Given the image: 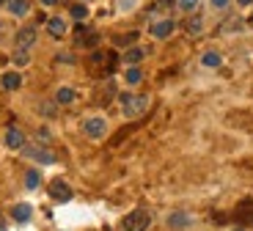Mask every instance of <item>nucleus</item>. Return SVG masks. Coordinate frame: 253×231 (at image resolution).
I'll return each mask as SVG.
<instances>
[{"label": "nucleus", "instance_id": "nucleus-1", "mask_svg": "<svg viewBox=\"0 0 253 231\" xmlns=\"http://www.w3.org/2000/svg\"><path fill=\"white\" fill-rule=\"evenodd\" d=\"M121 105H124V116H126V119H138V116L146 113L149 97H132V94H124V97H121Z\"/></svg>", "mask_w": 253, "mask_h": 231}, {"label": "nucleus", "instance_id": "nucleus-2", "mask_svg": "<svg viewBox=\"0 0 253 231\" xmlns=\"http://www.w3.org/2000/svg\"><path fill=\"white\" fill-rule=\"evenodd\" d=\"M149 223H152V215H149L146 209H135L124 217L121 226H124V231H146Z\"/></svg>", "mask_w": 253, "mask_h": 231}, {"label": "nucleus", "instance_id": "nucleus-3", "mask_svg": "<svg viewBox=\"0 0 253 231\" xmlns=\"http://www.w3.org/2000/svg\"><path fill=\"white\" fill-rule=\"evenodd\" d=\"M47 193H50V198H52V201H58V204L72 201V187L63 182V179H55V182L47 187Z\"/></svg>", "mask_w": 253, "mask_h": 231}, {"label": "nucleus", "instance_id": "nucleus-4", "mask_svg": "<svg viewBox=\"0 0 253 231\" xmlns=\"http://www.w3.org/2000/svg\"><path fill=\"white\" fill-rule=\"evenodd\" d=\"M83 132L88 135V138H102V135L107 132V121L102 119V116H94V119H85V124H83Z\"/></svg>", "mask_w": 253, "mask_h": 231}, {"label": "nucleus", "instance_id": "nucleus-5", "mask_svg": "<svg viewBox=\"0 0 253 231\" xmlns=\"http://www.w3.org/2000/svg\"><path fill=\"white\" fill-rule=\"evenodd\" d=\"M22 152L28 154V157H33L36 162H42V165H52L55 162V154L50 152V149H42V146H22Z\"/></svg>", "mask_w": 253, "mask_h": 231}, {"label": "nucleus", "instance_id": "nucleus-6", "mask_svg": "<svg viewBox=\"0 0 253 231\" xmlns=\"http://www.w3.org/2000/svg\"><path fill=\"white\" fill-rule=\"evenodd\" d=\"M234 217H237L239 223L253 226V201H242V204H239L237 212H234Z\"/></svg>", "mask_w": 253, "mask_h": 231}, {"label": "nucleus", "instance_id": "nucleus-7", "mask_svg": "<svg viewBox=\"0 0 253 231\" xmlns=\"http://www.w3.org/2000/svg\"><path fill=\"white\" fill-rule=\"evenodd\" d=\"M171 33H174V22L171 20H160V22L152 25V36H154V39H168Z\"/></svg>", "mask_w": 253, "mask_h": 231}, {"label": "nucleus", "instance_id": "nucleus-8", "mask_svg": "<svg viewBox=\"0 0 253 231\" xmlns=\"http://www.w3.org/2000/svg\"><path fill=\"white\" fill-rule=\"evenodd\" d=\"M6 146H8V149H22V146H25V135H22L17 127H8V132H6Z\"/></svg>", "mask_w": 253, "mask_h": 231}, {"label": "nucleus", "instance_id": "nucleus-9", "mask_svg": "<svg viewBox=\"0 0 253 231\" xmlns=\"http://www.w3.org/2000/svg\"><path fill=\"white\" fill-rule=\"evenodd\" d=\"M33 42H36V28H22L17 33V47L20 50H28Z\"/></svg>", "mask_w": 253, "mask_h": 231}, {"label": "nucleus", "instance_id": "nucleus-10", "mask_svg": "<svg viewBox=\"0 0 253 231\" xmlns=\"http://www.w3.org/2000/svg\"><path fill=\"white\" fill-rule=\"evenodd\" d=\"M33 209H30V204H17L14 209H11V217H14L17 223H28Z\"/></svg>", "mask_w": 253, "mask_h": 231}, {"label": "nucleus", "instance_id": "nucleus-11", "mask_svg": "<svg viewBox=\"0 0 253 231\" xmlns=\"http://www.w3.org/2000/svg\"><path fill=\"white\" fill-rule=\"evenodd\" d=\"M0 83H3V88H6V91H17V88L22 85V77L17 75V72H6V75L0 77Z\"/></svg>", "mask_w": 253, "mask_h": 231}, {"label": "nucleus", "instance_id": "nucleus-12", "mask_svg": "<svg viewBox=\"0 0 253 231\" xmlns=\"http://www.w3.org/2000/svg\"><path fill=\"white\" fill-rule=\"evenodd\" d=\"M143 58H146V50H143V47H129V50L124 52V61L129 63V66H138Z\"/></svg>", "mask_w": 253, "mask_h": 231}, {"label": "nucleus", "instance_id": "nucleus-13", "mask_svg": "<svg viewBox=\"0 0 253 231\" xmlns=\"http://www.w3.org/2000/svg\"><path fill=\"white\" fill-rule=\"evenodd\" d=\"M6 6H8V11H11L14 17H25V14L30 11V3H28V0H8Z\"/></svg>", "mask_w": 253, "mask_h": 231}, {"label": "nucleus", "instance_id": "nucleus-14", "mask_svg": "<svg viewBox=\"0 0 253 231\" xmlns=\"http://www.w3.org/2000/svg\"><path fill=\"white\" fill-rule=\"evenodd\" d=\"M47 30H50V36L61 39V36H66V22L58 20V17H52V20H47Z\"/></svg>", "mask_w": 253, "mask_h": 231}, {"label": "nucleus", "instance_id": "nucleus-15", "mask_svg": "<svg viewBox=\"0 0 253 231\" xmlns=\"http://www.w3.org/2000/svg\"><path fill=\"white\" fill-rule=\"evenodd\" d=\"M75 99H77L75 88H66V85H63V88H58V94H55V102H58V105H72Z\"/></svg>", "mask_w": 253, "mask_h": 231}, {"label": "nucleus", "instance_id": "nucleus-16", "mask_svg": "<svg viewBox=\"0 0 253 231\" xmlns=\"http://www.w3.org/2000/svg\"><path fill=\"white\" fill-rule=\"evenodd\" d=\"M184 30H187L190 36H201V30H204V22H201V17H190L187 22H184Z\"/></svg>", "mask_w": 253, "mask_h": 231}, {"label": "nucleus", "instance_id": "nucleus-17", "mask_svg": "<svg viewBox=\"0 0 253 231\" xmlns=\"http://www.w3.org/2000/svg\"><path fill=\"white\" fill-rule=\"evenodd\" d=\"M168 226L171 229H184V226H190V215H184V212H174V215L168 217Z\"/></svg>", "mask_w": 253, "mask_h": 231}, {"label": "nucleus", "instance_id": "nucleus-18", "mask_svg": "<svg viewBox=\"0 0 253 231\" xmlns=\"http://www.w3.org/2000/svg\"><path fill=\"white\" fill-rule=\"evenodd\" d=\"M201 63H204V66H209V69H218L220 63H223V58H220V52H204V55H201Z\"/></svg>", "mask_w": 253, "mask_h": 231}, {"label": "nucleus", "instance_id": "nucleus-19", "mask_svg": "<svg viewBox=\"0 0 253 231\" xmlns=\"http://www.w3.org/2000/svg\"><path fill=\"white\" fill-rule=\"evenodd\" d=\"M113 42H116V47H132V44L138 42V33H135V30H129V33H121V36H116Z\"/></svg>", "mask_w": 253, "mask_h": 231}, {"label": "nucleus", "instance_id": "nucleus-20", "mask_svg": "<svg viewBox=\"0 0 253 231\" xmlns=\"http://www.w3.org/2000/svg\"><path fill=\"white\" fill-rule=\"evenodd\" d=\"M124 80H126L129 85H138V83L143 80V72L138 69V66H129V69H126V75H124Z\"/></svg>", "mask_w": 253, "mask_h": 231}, {"label": "nucleus", "instance_id": "nucleus-21", "mask_svg": "<svg viewBox=\"0 0 253 231\" xmlns=\"http://www.w3.org/2000/svg\"><path fill=\"white\" fill-rule=\"evenodd\" d=\"M132 129H135V127H124V129H119V132L110 138V146H121V143H124L129 135H132Z\"/></svg>", "mask_w": 253, "mask_h": 231}, {"label": "nucleus", "instance_id": "nucleus-22", "mask_svg": "<svg viewBox=\"0 0 253 231\" xmlns=\"http://www.w3.org/2000/svg\"><path fill=\"white\" fill-rule=\"evenodd\" d=\"M39 184H42V176H39V171H28V174H25V187H28V190H36Z\"/></svg>", "mask_w": 253, "mask_h": 231}, {"label": "nucleus", "instance_id": "nucleus-23", "mask_svg": "<svg viewBox=\"0 0 253 231\" xmlns=\"http://www.w3.org/2000/svg\"><path fill=\"white\" fill-rule=\"evenodd\" d=\"M69 11H72V17H75V20H77V22H83L85 17H88V8H85L83 3H75V6L69 8Z\"/></svg>", "mask_w": 253, "mask_h": 231}, {"label": "nucleus", "instance_id": "nucleus-24", "mask_svg": "<svg viewBox=\"0 0 253 231\" xmlns=\"http://www.w3.org/2000/svg\"><path fill=\"white\" fill-rule=\"evenodd\" d=\"M28 61H30L28 50H20V47H17V52H14V63H17V66H25Z\"/></svg>", "mask_w": 253, "mask_h": 231}, {"label": "nucleus", "instance_id": "nucleus-25", "mask_svg": "<svg viewBox=\"0 0 253 231\" xmlns=\"http://www.w3.org/2000/svg\"><path fill=\"white\" fill-rule=\"evenodd\" d=\"M242 28V20H231V22H226V25H220V33H226V30H239Z\"/></svg>", "mask_w": 253, "mask_h": 231}, {"label": "nucleus", "instance_id": "nucleus-26", "mask_svg": "<svg viewBox=\"0 0 253 231\" xmlns=\"http://www.w3.org/2000/svg\"><path fill=\"white\" fill-rule=\"evenodd\" d=\"M179 8H182V11H196L198 0H179Z\"/></svg>", "mask_w": 253, "mask_h": 231}, {"label": "nucleus", "instance_id": "nucleus-27", "mask_svg": "<svg viewBox=\"0 0 253 231\" xmlns=\"http://www.w3.org/2000/svg\"><path fill=\"white\" fill-rule=\"evenodd\" d=\"M58 61L61 63H75V58H72L69 52H58Z\"/></svg>", "mask_w": 253, "mask_h": 231}, {"label": "nucleus", "instance_id": "nucleus-28", "mask_svg": "<svg viewBox=\"0 0 253 231\" xmlns=\"http://www.w3.org/2000/svg\"><path fill=\"white\" fill-rule=\"evenodd\" d=\"M228 3H231V0H212V6L215 8H228Z\"/></svg>", "mask_w": 253, "mask_h": 231}, {"label": "nucleus", "instance_id": "nucleus-29", "mask_svg": "<svg viewBox=\"0 0 253 231\" xmlns=\"http://www.w3.org/2000/svg\"><path fill=\"white\" fill-rule=\"evenodd\" d=\"M58 0H42V6H55Z\"/></svg>", "mask_w": 253, "mask_h": 231}, {"label": "nucleus", "instance_id": "nucleus-30", "mask_svg": "<svg viewBox=\"0 0 253 231\" xmlns=\"http://www.w3.org/2000/svg\"><path fill=\"white\" fill-rule=\"evenodd\" d=\"M237 3H239V6H251L253 0H237Z\"/></svg>", "mask_w": 253, "mask_h": 231}, {"label": "nucleus", "instance_id": "nucleus-31", "mask_svg": "<svg viewBox=\"0 0 253 231\" xmlns=\"http://www.w3.org/2000/svg\"><path fill=\"white\" fill-rule=\"evenodd\" d=\"M0 231H3V217H0Z\"/></svg>", "mask_w": 253, "mask_h": 231}, {"label": "nucleus", "instance_id": "nucleus-32", "mask_svg": "<svg viewBox=\"0 0 253 231\" xmlns=\"http://www.w3.org/2000/svg\"><path fill=\"white\" fill-rule=\"evenodd\" d=\"M234 231H245V229H234Z\"/></svg>", "mask_w": 253, "mask_h": 231}, {"label": "nucleus", "instance_id": "nucleus-33", "mask_svg": "<svg viewBox=\"0 0 253 231\" xmlns=\"http://www.w3.org/2000/svg\"><path fill=\"white\" fill-rule=\"evenodd\" d=\"M0 3H8V0H0Z\"/></svg>", "mask_w": 253, "mask_h": 231}]
</instances>
